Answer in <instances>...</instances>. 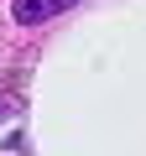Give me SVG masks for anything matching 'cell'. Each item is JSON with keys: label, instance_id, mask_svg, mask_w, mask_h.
<instances>
[{"label": "cell", "instance_id": "cell-1", "mask_svg": "<svg viewBox=\"0 0 146 156\" xmlns=\"http://www.w3.org/2000/svg\"><path fill=\"white\" fill-rule=\"evenodd\" d=\"M73 5V0H16L11 5V16L21 21V26H37V21H52V16H63Z\"/></svg>", "mask_w": 146, "mask_h": 156}]
</instances>
